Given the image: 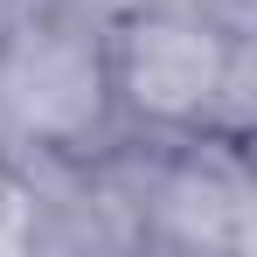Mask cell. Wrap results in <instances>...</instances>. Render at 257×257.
<instances>
[{"mask_svg":"<svg viewBox=\"0 0 257 257\" xmlns=\"http://www.w3.org/2000/svg\"><path fill=\"white\" fill-rule=\"evenodd\" d=\"M21 229H28V202L0 181V250H7V243H21Z\"/></svg>","mask_w":257,"mask_h":257,"instance_id":"2","label":"cell"},{"mask_svg":"<svg viewBox=\"0 0 257 257\" xmlns=\"http://www.w3.org/2000/svg\"><path fill=\"white\" fill-rule=\"evenodd\" d=\"M132 97L153 111H188L215 90V42L195 28H139L132 35Z\"/></svg>","mask_w":257,"mask_h":257,"instance_id":"1","label":"cell"}]
</instances>
